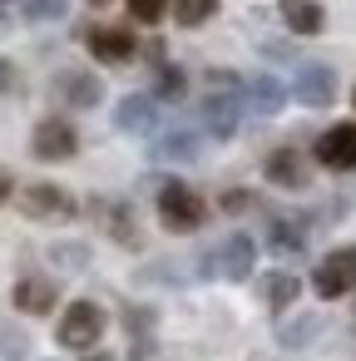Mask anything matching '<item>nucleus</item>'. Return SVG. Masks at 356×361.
<instances>
[{
	"mask_svg": "<svg viewBox=\"0 0 356 361\" xmlns=\"http://www.w3.org/2000/svg\"><path fill=\"white\" fill-rule=\"evenodd\" d=\"M159 223L168 233H198L208 223V203L188 188V183H159Z\"/></svg>",
	"mask_w": 356,
	"mask_h": 361,
	"instance_id": "nucleus-1",
	"label": "nucleus"
},
{
	"mask_svg": "<svg viewBox=\"0 0 356 361\" xmlns=\"http://www.w3.org/2000/svg\"><path fill=\"white\" fill-rule=\"evenodd\" d=\"M104 307L99 302H70L60 317V346L70 351H94V341L104 336Z\"/></svg>",
	"mask_w": 356,
	"mask_h": 361,
	"instance_id": "nucleus-2",
	"label": "nucleus"
},
{
	"mask_svg": "<svg viewBox=\"0 0 356 361\" xmlns=\"http://www.w3.org/2000/svg\"><path fill=\"white\" fill-rule=\"evenodd\" d=\"M16 203H20V213L35 218V223H65V218H75V198H70L60 183H25V188L16 193Z\"/></svg>",
	"mask_w": 356,
	"mask_h": 361,
	"instance_id": "nucleus-3",
	"label": "nucleus"
},
{
	"mask_svg": "<svg viewBox=\"0 0 356 361\" xmlns=\"http://www.w3.org/2000/svg\"><path fill=\"white\" fill-rule=\"evenodd\" d=\"M351 287H356V247H331L312 272V292L331 302V297H346Z\"/></svg>",
	"mask_w": 356,
	"mask_h": 361,
	"instance_id": "nucleus-4",
	"label": "nucleus"
},
{
	"mask_svg": "<svg viewBox=\"0 0 356 361\" xmlns=\"http://www.w3.org/2000/svg\"><path fill=\"white\" fill-rule=\"evenodd\" d=\"M203 262L218 267V272L233 277V282H247L252 267H257V243H252V233H228V238L218 243V252H208Z\"/></svg>",
	"mask_w": 356,
	"mask_h": 361,
	"instance_id": "nucleus-5",
	"label": "nucleus"
},
{
	"mask_svg": "<svg viewBox=\"0 0 356 361\" xmlns=\"http://www.w3.org/2000/svg\"><path fill=\"white\" fill-rule=\"evenodd\" d=\"M30 154H35L40 164H65V159L80 154V134H75L65 119H40L35 134H30Z\"/></svg>",
	"mask_w": 356,
	"mask_h": 361,
	"instance_id": "nucleus-6",
	"label": "nucleus"
},
{
	"mask_svg": "<svg viewBox=\"0 0 356 361\" xmlns=\"http://www.w3.org/2000/svg\"><path fill=\"white\" fill-rule=\"evenodd\" d=\"M292 94H297V104H307V109H326V104L336 99V70L321 65V60L302 65V70L292 75Z\"/></svg>",
	"mask_w": 356,
	"mask_h": 361,
	"instance_id": "nucleus-7",
	"label": "nucleus"
},
{
	"mask_svg": "<svg viewBox=\"0 0 356 361\" xmlns=\"http://www.w3.org/2000/svg\"><path fill=\"white\" fill-rule=\"evenodd\" d=\"M317 164L331 173H351L356 169V124H331L317 139Z\"/></svg>",
	"mask_w": 356,
	"mask_h": 361,
	"instance_id": "nucleus-8",
	"label": "nucleus"
},
{
	"mask_svg": "<svg viewBox=\"0 0 356 361\" xmlns=\"http://www.w3.org/2000/svg\"><path fill=\"white\" fill-rule=\"evenodd\" d=\"M85 45H90V55L104 60V65H124V60H134V50H139L134 30H124V25H94V30H85Z\"/></svg>",
	"mask_w": 356,
	"mask_h": 361,
	"instance_id": "nucleus-9",
	"label": "nucleus"
},
{
	"mask_svg": "<svg viewBox=\"0 0 356 361\" xmlns=\"http://www.w3.org/2000/svg\"><path fill=\"white\" fill-rule=\"evenodd\" d=\"M11 302H16V312L45 317V312H55V302H60V287H55V277H40V272H30V277H20V282H16Z\"/></svg>",
	"mask_w": 356,
	"mask_h": 361,
	"instance_id": "nucleus-10",
	"label": "nucleus"
},
{
	"mask_svg": "<svg viewBox=\"0 0 356 361\" xmlns=\"http://www.w3.org/2000/svg\"><path fill=\"white\" fill-rule=\"evenodd\" d=\"M55 94H60L70 109H94V104L104 99V85H99L90 70H65V75H55Z\"/></svg>",
	"mask_w": 356,
	"mask_h": 361,
	"instance_id": "nucleus-11",
	"label": "nucleus"
},
{
	"mask_svg": "<svg viewBox=\"0 0 356 361\" xmlns=\"http://www.w3.org/2000/svg\"><path fill=\"white\" fill-rule=\"evenodd\" d=\"M154 124H159V99H149V94H124L119 99V109H114L119 134H154Z\"/></svg>",
	"mask_w": 356,
	"mask_h": 361,
	"instance_id": "nucleus-12",
	"label": "nucleus"
},
{
	"mask_svg": "<svg viewBox=\"0 0 356 361\" xmlns=\"http://www.w3.org/2000/svg\"><path fill=\"white\" fill-rule=\"evenodd\" d=\"M238 119H243V94H208L203 124H208L213 139H233L238 134Z\"/></svg>",
	"mask_w": 356,
	"mask_h": 361,
	"instance_id": "nucleus-13",
	"label": "nucleus"
},
{
	"mask_svg": "<svg viewBox=\"0 0 356 361\" xmlns=\"http://www.w3.org/2000/svg\"><path fill=\"white\" fill-rule=\"evenodd\" d=\"M267 183H277V188H307L312 169H307V159L297 149H272L267 154Z\"/></svg>",
	"mask_w": 356,
	"mask_h": 361,
	"instance_id": "nucleus-14",
	"label": "nucleus"
},
{
	"mask_svg": "<svg viewBox=\"0 0 356 361\" xmlns=\"http://www.w3.org/2000/svg\"><path fill=\"white\" fill-rule=\"evenodd\" d=\"M277 16L287 20L292 35H321V25H326V11L317 0H277Z\"/></svg>",
	"mask_w": 356,
	"mask_h": 361,
	"instance_id": "nucleus-15",
	"label": "nucleus"
},
{
	"mask_svg": "<svg viewBox=\"0 0 356 361\" xmlns=\"http://www.w3.org/2000/svg\"><path fill=\"white\" fill-rule=\"evenodd\" d=\"M99 218H104V228H109V238L119 247H144V233H139L129 203H99Z\"/></svg>",
	"mask_w": 356,
	"mask_h": 361,
	"instance_id": "nucleus-16",
	"label": "nucleus"
},
{
	"mask_svg": "<svg viewBox=\"0 0 356 361\" xmlns=\"http://www.w3.org/2000/svg\"><path fill=\"white\" fill-rule=\"evenodd\" d=\"M243 94H247V104H252L257 114H277V109L287 104V85H282L277 75H252V80L243 85Z\"/></svg>",
	"mask_w": 356,
	"mask_h": 361,
	"instance_id": "nucleus-17",
	"label": "nucleus"
},
{
	"mask_svg": "<svg viewBox=\"0 0 356 361\" xmlns=\"http://www.w3.org/2000/svg\"><path fill=\"white\" fill-rule=\"evenodd\" d=\"M198 154H203V139L193 129H173L154 144V159H164V164H193Z\"/></svg>",
	"mask_w": 356,
	"mask_h": 361,
	"instance_id": "nucleus-18",
	"label": "nucleus"
},
{
	"mask_svg": "<svg viewBox=\"0 0 356 361\" xmlns=\"http://www.w3.org/2000/svg\"><path fill=\"white\" fill-rule=\"evenodd\" d=\"M262 292H267V307L272 312H292V302L302 297V282H297V272H267Z\"/></svg>",
	"mask_w": 356,
	"mask_h": 361,
	"instance_id": "nucleus-19",
	"label": "nucleus"
},
{
	"mask_svg": "<svg viewBox=\"0 0 356 361\" xmlns=\"http://www.w3.org/2000/svg\"><path fill=\"white\" fill-rule=\"evenodd\" d=\"M272 247H277L282 257H297V252L307 247L302 223H292V218H272Z\"/></svg>",
	"mask_w": 356,
	"mask_h": 361,
	"instance_id": "nucleus-20",
	"label": "nucleus"
},
{
	"mask_svg": "<svg viewBox=\"0 0 356 361\" xmlns=\"http://www.w3.org/2000/svg\"><path fill=\"white\" fill-rule=\"evenodd\" d=\"M183 90H188L183 70L178 65H159V80H154V94L149 99H183Z\"/></svg>",
	"mask_w": 356,
	"mask_h": 361,
	"instance_id": "nucleus-21",
	"label": "nucleus"
},
{
	"mask_svg": "<svg viewBox=\"0 0 356 361\" xmlns=\"http://www.w3.org/2000/svg\"><path fill=\"white\" fill-rule=\"evenodd\" d=\"M317 331H321V317H297V322H287V326L277 331V341L297 351V346H307V341H312Z\"/></svg>",
	"mask_w": 356,
	"mask_h": 361,
	"instance_id": "nucleus-22",
	"label": "nucleus"
},
{
	"mask_svg": "<svg viewBox=\"0 0 356 361\" xmlns=\"http://www.w3.org/2000/svg\"><path fill=\"white\" fill-rule=\"evenodd\" d=\"M213 11H218V0H173L178 25H203V20H213Z\"/></svg>",
	"mask_w": 356,
	"mask_h": 361,
	"instance_id": "nucleus-23",
	"label": "nucleus"
},
{
	"mask_svg": "<svg viewBox=\"0 0 356 361\" xmlns=\"http://www.w3.org/2000/svg\"><path fill=\"white\" fill-rule=\"evenodd\" d=\"M124 326H129V336L144 346V341H154V312L149 307H129L124 312Z\"/></svg>",
	"mask_w": 356,
	"mask_h": 361,
	"instance_id": "nucleus-24",
	"label": "nucleus"
},
{
	"mask_svg": "<svg viewBox=\"0 0 356 361\" xmlns=\"http://www.w3.org/2000/svg\"><path fill=\"white\" fill-rule=\"evenodd\" d=\"M20 11L25 20H60L70 11V0H20Z\"/></svg>",
	"mask_w": 356,
	"mask_h": 361,
	"instance_id": "nucleus-25",
	"label": "nucleus"
},
{
	"mask_svg": "<svg viewBox=\"0 0 356 361\" xmlns=\"http://www.w3.org/2000/svg\"><path fill=\"white\" fill-rule=\"evenodd\" d=\"M129 16L144 20V25H159L168 16V0H129Z\"/></svg>",
	"mask_w": 356,
	"mask_h": 361,
	"instance_id": "nucleus-26",
	"label": "nucleus"
},
{
	"mask_svg": "<svg viewBox=\"0 0 356 361\" xmlns=\"http://www.w3.org/2000/svg\"><path fill=\"white\" fill-rule=\"evenodd\" d=\"M208 94H243V80L233 70H213L208 75Z\"/></svg>",
	"mask_w": 356,
	"mask_h": 361,
	"instance_id": "nucleus-27",
	"label": "nucleus"
},
{
	"mask_svg": "<svg viewBox=\"0 0 356 361\" xmlns=\"http://www.w3.org/2000/svg\"><path fill=\"white\" fill-rule=\"evenodd\" d=\"M0 94H20V70L11 60H0Z\"/></svg>",
	"mask_w": 356,
	"mask_h": 361,
	"instance_id": "nucleus-28",
	"label": "nucleus"
},
{
	"mask_svg": "<svg viewBox=\"0 0 356 361\" xmlns=\"http://www.w3.org/2000/svg\"><path fill=\"white\" fill-rule=\"evenodd\" d=\"M55 257H65V267H85V247H60Z\"/></svg>",
	"mask_w": 356,
	"mask_h": 361,
	"instance_id": "nucleus-29",
	"label": "nucleus"
},
{
	"mask_svg": "<svg viewBox=\"0 0 356 361\" xmlns=\"http://www.w3.org/2000/svg\"><path fill=\"white\" fill-rule=\"evenodd\" d=\"M11 193H16V183H11V173H6V169H0V208H6V198H11Z\"/></svg>",
	"mask_w": 356,
	"mask_h": 361,
	"instance_id": "nucleus-30",
	"label": "nucleus"
},
{
	"mask_svg": "<svg viewBox=\"0 0 356 361\" xmlns=\"http://www.w3.org/2000/svg\"><path fill=\"white\" fill-rule=\"evenodd\" d=\"M223 208H233V213H238V208H247V193H228V198H223Z\"/></svg>",
	"mask_w": 356,
	"mask_h": 361,
	"instance_id": "nucleus-31",
	"label": "nucleus"
},
{
	"mask_svg": "<svg viewBox=\"0 0 356 361\" xmlns=\"http://www.w3.org/2000/svg\"><path fill=\"white\" fill-rule=\"evenodd\" d=\"M85 361H114V356H109V351H90Z\"/></svg>",
	"mask_w": 356,
	"mask_h": 361,
	"instance_id": "nucleus-32",
	"label": "nucleus"
},
{
	"mask_svg": "<svg viewBox=\"0 0 356 361\" xmlns=\"http://www.w3.org/2000/svg\"><path fill=\"white\" fill-rule=\"evenodd\" d=\"M90 6H94V11H104V6H109V0H90Z\"/></svg>",
	"mask_w": 356,
	"mask_h": 361,
	"instance_id": "nucleus-33",
	"label": "nucleus"
},
{
	"mask_svg": "<svg viewBox=\"0 0 356 361\" xmlns=\"http://www.w3.org/2000/svg\"><path fill=\"white\" fill-rule=\"evenodd\" d=\"M351 109H356V90H351Z\"/></svg>",
	"mask_w": 356,
	"mask_h": 361,
	"instance_id": "nucleus-34",
	"label": "nucleus"
},
{
	"mask_svg": "<svg viewBox=\"0 0 356 361\" xmlns=\"http://www.w3.org/2000/svg\"><path fill=\"white\" fill-rule=\"evenodd\" d=\"M0 25H6V16H0Z\"/></svg>",
	"mask_w": 356,
	"mask_h": 361,
	"instance_id": "nucleus-35",
	"label": "nucleus"
}]
</instances>
